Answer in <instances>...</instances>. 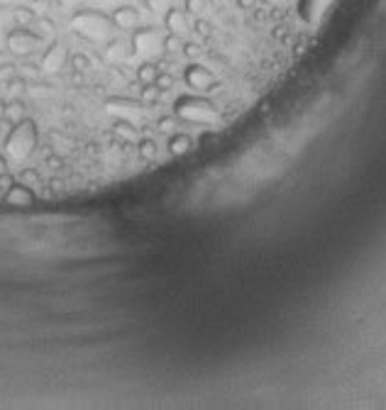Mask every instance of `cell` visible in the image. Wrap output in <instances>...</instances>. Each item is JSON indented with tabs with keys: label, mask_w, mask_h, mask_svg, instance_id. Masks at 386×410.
I'll list each match as a JSON object with an SVG mask.
<instances>
[{
	"label": "cell",
	"mask_w": 386,
	"mask_h": 410,
	"mask_svg": "<svg viewBox=\"0 0 386 410\" xmlns=\"http://www.w3.org/2000/svg\"><path fill=\"white\" fill-rule=\"evenodd\" d=\"M188 149H191V139L186 134H176L171 139V154H186Z\"/></svg>",
	"instance_id": "obj_1"
}]
</instances>
